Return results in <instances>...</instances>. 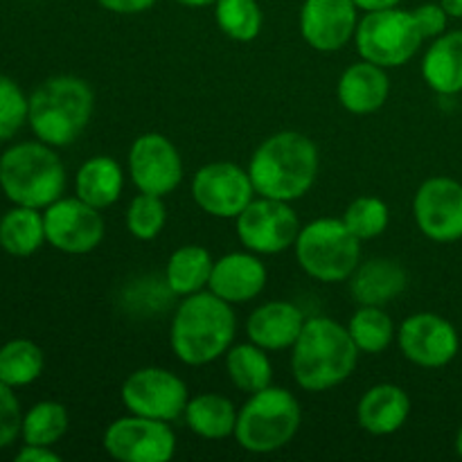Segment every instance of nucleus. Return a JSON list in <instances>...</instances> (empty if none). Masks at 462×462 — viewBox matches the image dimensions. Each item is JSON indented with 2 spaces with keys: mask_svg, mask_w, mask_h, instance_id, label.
<instances>
[{
  "mask_svg": "<svg viewBox=\"0 0 462 462\" xmlns=\"http://www.w3.org/2000/svg\"><path fill=\"white\" fill-rule=\"evenodd\" d=\"M212 260L210 251L197 244H185L176 248L165 266V284L176 296H192V293L208 289L210 282Z\"/></svg>",
  "mask_w": 462,
  "mask_h": 462,
  "instance_id": "nucleus-26",
  "label": "nucleus"
},
{
  "mask_svg": "<svg viewBox=\"0 0 462 462\" xmlns=\"http://www.w3.org/2000/svg\"><path fill=\"white\" fill-rule=\"evenodd\" d=\"M125 189V170L111 156H93L79 167L75 176V192L81 201L97 210H106Z\"/></svg>",
  "mask_w": 462,
  "mask_h": 462,
  "instance_id": "nucleus-24",
  "label": "nucleus"
},
{
  "mask_svg": "<svg viewBox=\"0 0 462 462\" xmlns=\"http://www.w3.org/2000/svg\"><path fill=\"white\" fill-rule=\"evenodd\" d=\"M355 43L365 61L382 68H400L418 54L424 36L413 12L391 7L365 14L356 25Z\"/></svg>",
  "mask_w": 462,
  "mask_h": 462,
  "instance_id": "nucleus-8",
  "label": "nucleus"
},
{
  "mask_svg": "<svg viewBox=\"0 0 462 462\" xmlns=\"http://www.w3.org/2000/svg\"><path fill=\"white\" fill-rule=\"evenodd\" d=\"M45 221L36 208L14 206L0 219V246L14 257H30L43 246Z\"/></svg>",
  "mask_w": 462,
  "mask_h": 462,
  "instance_id": "nucleus-27",
  "label": "nucleus"
},
{
  "mask_svg": "<svg viewBox=\"0 0 462 462\" xmlns=\"http://www.w3.org/2000/svg\"><path fill=\"white\" fill-rule=\"evenodd\" d=\"M226 373L237 391L253 395L262 388L271 386L273 365L264 347L255 343H239L226 352Z\"/></svg>",
  "mask_w": 462,
  "mask_h": 462,
  "instance_id": "nucleus-28",
  "label": "nucleus"
},
{
  "mask_svg": "<svg viewBox=\"0 0 462 462\" xmlns=\"http://www.w3.org/2000/svg\"><path fill=\"white\" fill-rule=\"evenodd\" d=\"M440 5L449 18H462V0H440Z\"/></svg>",
  "mask_w": 462,
  "mask_h": 462,
  "instance_id": "nucleus-41",
  "label": "nucleus"
},
{
  "mask_svg": "<svg viewBox=\"0 0 462 462\" xmlns=\"http://www.w3.org/2000/svg\"><path fill=\"white\" fill-rule=\"evenodd\" d=\"M266 280L269 271L257 253H228L215 260L208 289L230 305H244L264 291Z\"/></svg>",
  "mask_w": 462,
  "mask_h": 462,
  "instance_id": "nucleus-18",
  "label": "nucleus"
},
{
  "mask_svg": "<svg viewBox=\"0 0 462 462\" xmlns=\"http://www.w3.org/2000/svg\"><path fill=\"white\" fill-rule=\"evenodd\" d=\"M352 341L364 355H382L395 341V323L377 305H359L347 325Z\"/></svg>",
  "mask_w": 462,
  "mask_h": 462,
  "instance_id": "nucleus-30",
  "label": "nucleus"
},
{
  "mask_svg": "<svg viewBox=\"0 0 462 462\" xmlns=\"http://www.w3.org/2000/svg\"><path fill=\"white\" fill-rule=\"evenodd\" d=\"M99 7H104L111 14H120V16H135L147 9H152L158 0H97Z\"/></svg>",
  "mask_w": 462,
  "mask_h": 462,
  "instance_id": "nucleus-38",
  "label": "nucleus"
},
{
  "mask_svg": "<svg viewBox=\"0 0 462 462\" xmlns=\"http://www.w3.org/2000/svg\"><path fill=\"white\" fill-rule=\"evenodd\" d=\"M167 224V208L162 197L140 192L126 208V228L140 242H152Z\"/></svg>",
  "mask_w": 462,
  "mask_h": 462,
  "instance_id": "nucleus-33",
  "label": "nucleus"
},
{
  "mask_svg": "<svg viewBox=\"0 0 462 462\" xmlns=\"http://www.w3.org/2000/svg\"><path fill=\"white\" fill-rule=\"evenodd\" d=\"M343 221L355 237L365 242V239H374L386 233L388 224H391V210L382 199L359 197L347 206Z\"/></svg>",
  "mask_w": 462,
  "mask_h": 462,
  "instance_id": "nucleus-34",
  "label": "nucleus"
},
{
  "mask_svg": "<svg viewBox=\"0 0 462 462\" xmlns=\"http://www.w3.org/2000/svg\"><path fill=\"white\" fill-rule=\"evenodd\" d=\"M45 242L68 255H86L102 244L106 235L102 210L79 197L57 199L45 208Z\"/></svg>",
  "mask_w": 462,
  "mask_h": 462,
  "instance_id": "nucleus-12",
  "label": "nucleus"
},
{
  "mask_svg": "<svg viewBox=\"0 0 462 462\" xmlns=\"http://www.w3.org/2000/svg\"><path fill=\"white\" fill-rule=\"evenodd\" d=\"M237 413L233 402L217 393H203L192 397L185 406V422L189 431L197 433L203 440H224L235 436Z\"/></svg>",
  "mask_w": 462,
  "mask_h": 462,
  "instance_id": "nucleus-25",
  "label": "nucleus"
},
{
  "mask_svg": "<svg viewBox=\"0 0 462 462\" xmlns=\"http://www.w3.org/2000/svg\"><path fill=\"white\" fill-rule=\"evenodd\" d=\"M320 156L310 135L300 131H280L269 135L248 162L257 197L296 201L316 183Z\"/></svg>",
  "mask_w": 462,
  "mask_h": 462,
  "instance_id": "nucleus-2",
  "label": "nucleus"
},
{
  "mask_svg": "<svg viewBox=\"0 0 462 462\" xmlns=\"http://www.w3.org/2000/svg\"><path fill=\"white\" fill-rule=\"evenodd\" d=\"M298 266L319 282H346L361 262V239L343 219L320 217L302 226L296 244Z\"/></svg>",
  "mask_w": 462,
  "mask_h": 462,
  "instance_id": "nucleus-7",
  "label": "nucleus"
},
{
  "mask_svg": "<svg viewBox=\"0 0 462 462\" xmlns=\"http://www.w3.org/2000/svg\"><path fill=\"white\" fill-rule=\"evenodd\" d=\"M235 224L242 246L257 255H278L287 251L296 244L302 228L289 201L269 197L253 199L235 219Z\"/></svg>",
  "mask_w": 462,
  "mask_h": 462,
  "instance_id": "nucleus-9",
  "label": "nucleus"
},
{
  "mask_svg": "<svg viewBox=\"0 0 462 462\" xmlns=\"http://www.w3.org/2000/svg\"><path fill=\"white\" fill-rule=\"evenodd\" d=\"M255 197L248 170L235 162H208L194 174L192 199L206 215L217 219H237Z\"/></svg>",
  "mask_w": 462,
  "mask_h": 462,
  "instance_id": "nucleus-13",
  "label": "nucleus"
},
{
  "mask_svg": "<svg viewBox=\"0 0 462 462\" xmlns=\"http://www.w3.org/2000/svg\"><path fill=\"white\" fill-rule=\"evenodd\" d=\"M102 445L120 462H170L176 454V433L170 422L129 413L108 424Z\"/></svg>",
  "mask_w": 462,
  "mask_h": 462,
  "instance_id": "nucleus-11",
  "label": "nucleus"
},
{
  "mask_svg": "<svg viewBox=\"0 0 462 462\" xmlns=\"http://www.w3.org/2000/svg\"><path fill=\"white\" fill-rule=\"evenodd\" d=\"M350 293L359 305H377L383 307L400 296L409 284L404 266L388 257H374L355 269V273L347 278Z\"/></svg>",
  "mask_w": 462,
  "mask_h": 462,
  "instance_id": "nucleus-22",
  "label": "nucleus"
},
{
  "mask_svg": "<svg viewBox=\"0 0 462 462\" xmlns=\"http://www.w3.org/2000/svg\"><path fill=\"white\" fill-rule=\"evenodd\" d=\"M397 346L411 364L420 368H445L458 356V329L440 314L420 311L397 329Z\"/></svg>",
  "mask_w": 462,
  "mask_h": 462,
  "instance_id": "nucleus-16",
  "label": "nucleus"
},
{
  "mask_svg": "<svg viewBox=\"0 0 462 462\" xmlns=\"http://www.w3.org/2000/svg\"><path fill=\"white\" fill-rule=\"evenodd\" d=\"M302 424L300 402L280 386H266L248 395L237 413L235 440L251 454H273L296 438Z\"/></svg>",
  "mask_w": 462,
  "mask_h": 462,
  "instance_id": "nucleus-6",
  "label": "nucleus"
},
{
  "mask_svg": "<svg viewBox=\"0 0 462 462\" xmlns=\"http://www.w3.org/2000/svg\"><path fill=\"white\" fill-rule=\"evenodd\" d=\"M359 7L355 0H305L300 7V34L316 52H337L355 39Z\"/></svg>",
  "mask_w": 462,
  "mask_h": 462,
  "instance_id": "nucleus-17",
  "label": "nucleus"
},
{
  "mask_svg": "<svg viewBox=\"0 0 462 462\" xmlns=\"http://www.w3.org/2000/svg\"><path fill=\"white\" fill-rule=\"evenodd\" d=\"M422 77L438 95L462 93V30L445 32L424 52Z\"/></svg>",
  "mask_w": 462,
  "mask_h": 462,
  "instance_id": "nucleus-23",
  "label": "nucleus"
},
{
  "mask_svg": "<svg viewBox=\"0 0 462 462\" xmlns=\"http://www.w3.org/2000/svg\"><path fill=\"white\" fill-rule=\"evenodd\" d=\"M30 97L9 77L0 75V143L14 138L27 122Z\"/></svg>",
  "mask_w": 462,
  "mask_h": 462,
  "instance_id": "nucleus-35",
  "label": "nucleus"
},
{
  "mask_svg": "<svg viewBox=\"0 0 462 462\" xmlns=\"http://www.w3.org/2000/svg\"><path fill=\"white\" fill-rule=\"evenodd\" d=\"M359 364V347L347 328L328 316L307 319L291 347V373L307 393H325L352 377Z\"/></svg>",
  "mask_w": 462,
  "mask_h": 462,
  "instance_id": "nucleus-3",
  "label": "nucleus"
},
{
  "mask_svg": "<svg viewBox=\"0 0 462 462\" xmlns=\"http://www.w3.org/2000/svg\"><path fill=\"white\" fill-rule=\"evenodd\" d=\"M337 95L341 106L352 116L377 113L391 95V79L386 75V68L365 61V59L352 63L338 77Z\"/></svg>",
  "mask_w": 462,
  "mask_h": 462,
  "instance_id": "nucleus-20",
  "label": "nucleus"
},
{
  "mask_svg": "<svg viewBox=\"0 0 462 462\" xmlns=\"http://www.w3.org/2000/svg\"><path fill=\"white\" fill-rule=\"evenodd\" d=\"M61 456L52 447L43 445H25L16 454V462H59Z\"/></svg>",
  "mask_w": 462,
  "mask_h": 462,
  "instance_id": "nucleus-39",
  "label": "nucleus"
},
{
  "mask_svg": "<svg viewBox=\"0 0 462 462\" xmlns=\"http://www.w3.org/2000/svg\"><path fill=\"white\" fill-rule=\"evenodd\" d=\"M23 429V413L12 386L0 382V449L14 445Z\"/></svg>",
  "mask_w": 462,
  "mask_h": 462,
  "instance_id": "nucleus-36",
  "label": "nucleus"
},
{
  "mask_svg": "<svg viewBox=\"0 0 462 462\" xmlns=\"http://www.w3.org/2000/svg\"><path fill=\"white\" fill-rule=\"evenodd\" d=\"M237 319L230 302L210 289L185 296L170 325V347L185 365H208L233 347Z\"/></svg>",
  "mask_w": 462,
  "mask_h": 462,
  "instance_id": "nucleus-1",
  "label": "nucleus"
},
{
  "mask_svg": "<svg viewBox=\"0 0 462 462\" xmlns=\"http://www.w3.org/2000/svg\"><path fill=\"white\" fill-rule=\"evenodd\" d=\"M411 415V397L395 383H377L361 395L356 404L359 427L370 436H393Z\"/></svg>",
  "mask_w": 462,
  "mask_h": 462,
  "instance_id": "nucleus-21",
  "label": "nucleus"
},
{
  "mask_svg": "<svg viewBox=\"0 0 462 462\" xmlns=\"http://www.w3.org/2000/svg\"><path fill=\"white\" fill-rule=\"evenodd\" d=\"M70 427V415L61 402H39L23 415L21 436L25 445L52 447L66 436Z\"/></svg>",
  "mask_w": 462,
  "mask_h": 462,
  "instance_id": "nucleus-31",
  "label": "nucleus"
},
{
  "mask_svg": "<svg viewBox=\"0 0 462 462\" xmlns=\"http://www.w3.org/2000/svg\"><path fill=\"white\" fill-rule=\"evenodd\" d=\"M120 397L129 413L162 420V422L183 418L189 402L183 379L171 370L156 368V365L134 370L122 383Z\"/></svg>",
  "mask_w": 462,
  "mask_h": 462,
  "instance_id": "nucleus-10",
  "label": "nucleus"
},
{
  "mask_svg": "<svg viewBox=\"0 0 462 462\" xmlns=\"http://www.w3.org/2000/svg\"><path fill=\"white\" fill-rule=\"evenodd\" d=\"M129 176L138 192L167 197L183 180V158L167 135L149 131L138 135L126 158Z\"/></svg>",
  "mask_w": 462,
  "mask_h": 462,
  "instance_id": "nucleus-14",
  "label": "nucleus"
},
{
  "mask_svg": "<svg viewBox=\"0 0 462 462\" xmlns=\"http://www.w3.org/2000/svg\"><path fill=\"white\" fill-rule=\"evenodd\" d=\"M215 21L228 39L239 41V43L257 39L264 25L257 0H217Z\"/></svg>",
  "mask_w": 462,
  "mask_h": 462,
  "instance_id": "nucleus-32",
  "label": "nucleus"
},
{
  "mask_svg": "<svg viewBox=\"0 0 462 462\" xmlns=\"http://www.w3.org/2000/svg\"><path fill=\"white\" fill-rule=\"evenodd\" d=\"M402 0H355L356 7L361 9V12H382V9H391V7H397Z\"/></svg>",
  "mask_w": 462,
  "mask_h": 462,
  "instance_id": "nucleus-40",
  "label": "nucleus"
},
{
  "mask_svg": "<svg viewBox=\"0 0 462 462\" xmlns=\"http://www.w3.org/2000/svg\"><path fill=\"white\" fill-rule=\"evenodd\" d=\"M0 189L14 206L45 210L66 189V167L54 147L18 143L0 156Z\"/></svg>",
  "mask_w": 462,
  "mask_h": 462,
  "instance_id": "nucleus-5",
  "label": "nucleus"
},
{
  "mask_svg": "<svg viewBox=\"0 0 462 462\" xmlns=\"http://www.w3.org/2000/svg\"><path fill=\"white\" fill-rule=\"evenodd\" d=\"M93 108L95 93L88 81L75 75H57L30 95L27 122L41 143L68 147L86 131Z\"/></svg>",
  "mask_w": 462,
  "mask_h": 462,
  "instance_id": "nucleus-4",
  "label": "nucleus"
},
{
  "mask_svg": "<svg viewBox=\"0 0 462 462\" xmlns=\"http://www.w3.org/2000/svg\"><path fill=\"white\" fill-rule=\"evenodd\" d=\"M413 18H415V23H418L420 32H422L424 41L438 39L440 34H445L447 23H449V14L442 9L440 3L420 5V7L413 9Z\"/></svg>",
  "mask_w": 462,
  "mask_h": 462,
  "instance_id": "nucleus-37",
  "label": "nucleus"
},
{
  "mask_svg": "<svg viewBox=\"0 0 462 462\" xmlns=\"http://www.w3.org/2000/svg\"><path fill=\"white\" fill-rule=\"evenodd\" d=\"M307 319L302 310L287 300H269L257 307L246 323L251 343L264 347L266 352H280L293 347L300 337Z\"/></svg>",
  "mask_w": 462,
  "mask_h": 462,
  "instance_id": "nucleus-19",
  "label": "nucleus"
},
{
  "mask_svg": "<svg viewBox=\"0 0 462 462\" xmlns=\"http://www.w3.org/2000/svg\"><path fill=\"white\" fill-rule=\"evenodd\" d=\"M456 451H458V456L462 458V424H460L458 433H456Z\"/></svg>",
  "mask_w": 462,
  "mask_h": 462,
  "instance_id": "nucleus-43",
  "label": "nucleus"
},
{
  "mask_svg": "<svg viewBox=\"0 0 462 462\" xmlns=\"http://www.w3.org/2000/svg\"><path fill=\"white\" fill-rule=\"evenodd\" d=\"M176 3L185 5V7H210L217 0H176Z\"/></svg>",
  "mask_w": 462,
  "mask_h": 462,
  "instance_id": "nucleus-42",
  "label": "nucleus"
},
{
  "mask_svg": "<svg viewBox=\"0 0 462 462\" xmlns=\"http://www.w3.org/2000/svg\"><path fill=\"white\" fill-rule=\"evenodd\" d=\"M45 368L43 350L30 338H14L0 347V382L7 386H30Z\"/></svg>",
  "mask_w": 462,
  "mask_h": 462,
  "instance_id": "nucleus-29",
  "label": "nucleus"
},
{
  "mask_svg": "<svg viewBox=\"0 0 462 462\" xmlns=\"http://www.w3.org/2000/svg\"><path fill=\"white\" fill-rule=\"evenodd\" d=\"M413 217L420 233L438 244L462 239V183L449 176H431L418 188Z\"/></svg>",
  "mask_w": 462,
  "mask_h": 462,
  "instance_id": "nucleus-15",
  "label": "nucleus"
}]
</instances>
